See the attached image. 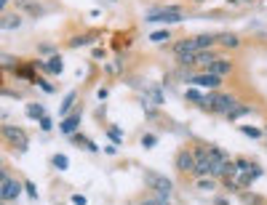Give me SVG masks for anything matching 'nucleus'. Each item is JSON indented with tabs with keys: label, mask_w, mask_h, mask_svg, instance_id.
<instances>
[{
	"label": "nucleus",
	"mask_w": 267,
	"mask_h": 205,
	"mask_svg": "<svg viewBox=\"0 0 267 205\" xmlns=\"http://www.w3.org/2000/svg\"><path fill=\"white\" fill-rule=\"evenodd\" d=\"M232 104H235V99H232L230 94H219V91H214L211 96H206V109L214 112V115H225Z\"/></svg>",
	"instance_id": "1"
},
{
	"label": "nucleus",
	"mask_w": 267,
	"mask_h": 205,
	"mask_svg": "<svg viewBox=\"0 0 267 205\" xmlns=\"http://www.w3.org/2000/svg\"><path fill=\"white\" fill-rule=\"evenodd\" d=\"M145 178H147L150 189L155 192V197H171V192H174V184H171V178H166V176L155 173V171H150V173H147Z\"/></svg>",
	"instance_id": "2"
},
{
	"label": "nucleus",
	"mask_w": 267,
	"mask_h": 205,
	"mask_svg": "<svg viewBox=\"0 0 267 205\" xmlns=\"http://www.w3.org/2000/svg\"><path fill=\"white\" fill-rule=\"evenodd\" d=\"M147 22L153 24V22H182V19H185V14H182V8H177V5H174V8H153V11H147Z\"/></svg>",
	"instance_id": "3"
},
{
	"label": "nucleus",
	"mask_w": 267,
	"mask_h": 205,
	"mask_svg": "<svg viewBox=\"0 0 267 205\" xmlns=\"http://www.w3.org/2000/svg\"><path fill=\"white\" fill-rule=\"evenodd\" d=\"M0 134H3V138L5 141H11L14 147H19V149H27V134H24L22 128H16V125H3L0 128Z\"/></svg>",
	"instance_id": "4"
},
{
	"label": "nucleus",
	"mask_w": 267,
	"mask_h": 205,
	"mask_svg": "<svg viewBox=\"0 0 267 205\" xmlns=\"http://www.w3.org/2000/svg\"><path fill=\"white\" fill-rule=\"evenodd\" d=\"M187 80H190L192 85H200V88H211V91H217L219 85H222V77L208 75V72H200V75H190Z\"/></svg>",
	"instance_id": "5"
},
{
	"label": "nucleus",
	"mask_w": 267,
	"mask_h": 205,
	"mask_svg": "<svg viewBox=\"0 0 267 205\" xmlns=\"http://www.w3.org/2000/svg\"><path fill=\"white\" fill-rule=\"evenodd\" d=\"M19 192H22V181H16V178H8L5 184H0V200H3V203L16 200Z\"/></svg>",
	"instance_id": "6"
},
{
	"label": "nucleus",
	"mask_w": 267,
	"mask_h": 205,
	"mask_svg": "<svg viewBox=\"0 0 267 205\" xmlns=\"http://www.w3.org/2000/svg\"><path fill=\"white\" fill-rule=\"evenodd\" d=\"M203 69L208 72V75H217V77H225V75H230V72H232V64L227 62V59H222V56H219V59H214L211 64H206Z\"/></svg>",
	"instance_id": "7"
},
{
	"label": "nucleus",
	"mask_w": 267,
	"mask_h": 205,
	"mask_svg": "<svg viewBox=\"0 0 267 205\" xmlns=\"http://www.w3.org/2000/svg\"><path fill=\"white\" fill-rule=\"evenodd\" d=\"M77 125H80V109H75V112H70V115H64L59 131H62L64 136H73L75 131H77Z\"/></svg>",
	"instance_id": "8"
},
{
	"label": "nucleus",
	"mask_w": 267,
	"mask_h": 205,
	"mask_svg": "<svg viewBox=\"0 0 267 205\" xmlns=\"http://www.w3.org/2000/svg\"><path fill=\"white\" fill-rule=\"evenodd\" d=\"M174 56L182 59V56H192V54H198V48H195V40L192 37H185V40H177L174 43Z\"/></svg>",
	"instance_id": "9"
},
{
	"label": "nucleus",
	"mask_w": 267,
	"mask_h": 205,
	"mask_svg": "<svg viewBox=\"0 0 267 205\" xmlns=\"http://www.w3.org/2000/svg\"><path fill=\"white\" fill-rule=\"evenodd\" d=\"M192 152L190 149H179L177 152V171L179 173H192Z\"/></svg>",
	"instance_id": "10"
},
{
	"label": "nucleus",
	"mask_w": 267,
	"mask_h": 205,
	"mask_svg": "<svg viewBox=\"0 0 267 205\" xmlns=\"http://www.w3.org/2000/svg\"><path fill=\"white\" fill-rule=\"evenodd\" d=\"M192 40H195V48L198 51H208L214 43H217V35H214V32H200V35L192 37Z\"/></svg>",
	"instance_id": "11"
},
{
	"label": "nucleus",
	"mask_w": 267,
	"mask_h": 205,
	"mask_svg": "<svg viewBox=\"0 0 267 205\" xmlns=\"http://www.w3.org/2000/svg\"><path fill=\"white\" fill-rule=\"evenodd\" d=\"M217 43L225 45V48H238V45H240V37L235 35V32H219V35H217Z\"/></svg>",
	"instance_id": "12"
},
{
	"label": "nucleus",
	"mask_w": 267,
	"mask_h": 205,
	"mask_svg": "<svg viewBox=\"0 0 267 205\" xmlns=\"http://www.w3.org/2000/svg\"><path fill=\"white\" fill-rule=\"evenodd\" d=\"M246 115H251V109H249V107H243V104H238V102L225 112L227 120H240V117H246Z\"/></svg>",
	"instance_id": "13"
},
{
	"label": "nucleus",
	"mask_w": 267,
	"mask_h": 205,
	"mask_svg": "<svg viewBox=\"0 0 267 205\" xmlns=\"http://www.w3.org/2000/svg\"><path fill=\"white\" fill-rule=\"evenodd\" d=\"M214 59H219V54L217 51H198V54H195V67H206V64H211Z\"/></svg>",
	"instance_id": "14"
},
{
	"label": "nucleus",
	"mask_w": 267,
	"mask_h": 205,
	"mask_svg": "<svg viewBox=\"0 0 267 205\" xmlns=\"http://www.w3.org/2000/svg\"><path fill=\"white\" fill-rule=\"evenodd\" d=\"M16 27H22V16L19 14L0 16V30H16Z\"/></svg>",
	"instance_id": "15"
},
{
	"label": "nucleus",
	"mask_w": 267,
	"mask_h": 205,
	"mask_svg": "<svg viewBox=\"0 0 267 205\" xmlns=\"http://www.w3.org/2000/svg\"><path fill=\"white\" fill-rule=\"evenodd\" d=\"M75 102H77V94H75V91H70V94L64 96L62 107H59V115H62V117H64V115H70V109L75 107Z\"/></svg>",
	"instance_id": "16"
},
{
	"label": "nucleus",
	"mask_w": 267,
	"mask_h": 205,
	"mask_svg": "<svg viewBox=\"0 0 267 205\" xmlns=\"http://www.w3.org/2000/svg\"><path fill=\"white\" fill-rule=\"evenodd\" d=\"M185 99H187V102H192V104H198V107H203V109H206V96L200 94V91H192V88H190Z\"/></svg>",
	"instance_id": "17"
},
{
	"label": "nucleus",
	"mask_w": 267,
	"mask_h": 205,
	"mask_svg": "<svg viewBox=\"0 0 267 205\" xmlns=\"http://www.w3.org/2000/svg\"><path fill=\"white\" fill-rule=\"evenodd\" d=\"M240 134L249 136V138H262V136H265V131L254 128V125H240Z\"/></svg>",
	"instance_id": "18"
},
{
	"label": "nucleus",
	"mask_w": 267,
	"mask_h": 205,
	"mask_svg": "<svg viewBox=\"0 0 267 205\" xmlns=\"http://www.w3.org/2000/svg\"><path fill=\"white\" fill-rule=\"evenodd\" d=\"M171 37V32L168 30H155V32H150V43H163Z\"/></svg>",
	"instance_id": "19"
},
{
	"label": "nucleus",
	"mask_w": 267,
	"mask_h": 205,
	"mask_svg": "<svg viewBox=\"0 0 267 205\" xmlns=\"http://www.w3.org/2000/svg\"><path fill=\"white\" fill-rule=\"evenodd\" d=\"M51 163H54V168H59V171H67L70 168L67 155H54V157H51Z\"/></svg>",
	"instance_id": "20"
},
{
	"label": "nucleus",
	"mask_w": 267,
	"mask_h": 205,
	"mask_svg": "<svg viewBox=\"0 0 267 205\" xmlns=\"http://www.w3.org/2000/svg\"><path fill=\"white\" fill-rule=\"evenodd\" d=\"M45 69H48L51 75H59V72H62V59L59 56H51V62L45 64Z\"/></svg>",
	"instance_id": "21"
},
{
	"label": "nucleus",
	"mask_w": 267,
	"mask_h": 205,
	"mask_svg": "<svg viewBox=\"0 0 267 205\" xmlns=\"http://www.w3.org/2000/svg\"><path fill=\"white\" fill-rule=\"evenodd\" d=\"M198 189H203V192H208V189H217V178H211V176L200 178V181H198Z\"/></svg>",
	"instance_id": "22"
},
{
	"label": "nucleus",
	"mask_w": 267,
	"mask_h": 205,
	"mask_svg": "<svg viewBox=\"0 0 267 205\" xmlns=\"http://www.w3.org/2000/svg\"><path fill=\"white\" fill-rule=\"evenodd\" d=\"M155 144H158V136H155V134H145V136H142V147H145V149H153Z\"/></svg>",
	"instance_id": "23"
},
{
	"label": "nucleus",
	"mask_w": 267,
	"mask_h": 205,
	"mask_svg": "<svg viewBox=\"0 0 267 205\" xmlns=\"http://www.w3.org/2000/svg\"><path fill=\"white\" fill-rule=\"evenodd\" d=\"M22 5H24V8H27V11H30V14H32V16H40V14H43V8H40V5H35V3H30V0H22Z\"/></svg>",
	"instance_id": "24"
},
{
	"label": "nucleus",
	"mask_w": 267,
	"mask_h": 205,
	"mask_svg": "<svg viewBox=\"0 0 267 205\" xmlns=\"http://www.w3.org/2000/svg\"><path fill=\"white\" fill-rule=\"evenodd\" d=\"M27 115H30V117H38V120H40L45 112H43V107H38V104H30V107H27Z\"/></svg>",
	"instance_id": "25"
},
{
	"label": "nucleus",
	"mask_w": 267,
	"mask_h": 205,
	"mask_svg": "<svg viewBox=\"0 0 267 205\" xmlns=\"http://www.w3.org/2000/svg\"><path fill=\"white\" fill-rule=\"evenodd\" d=\"M86 43H94V35H86V37H73V40H70V45H86Z\"/></svg>",
	"instance_id": "26"
},
{
	"label": "nucleus",
	"mask_w": 267,
	"mask_h": 205,
	"mask_svg": "<svg viewBox=\"0 0 267 205\" xmlns=\"http://www.w3.org/2000/svg\"><path fill=\"white\" fill-rule=\"evenodd\" d=\"M142 205H168V197H150Z\"/></svg>",
	"instance_id": "27"
},
{
	"label": "nucleus",
	"mask_w": 267,
	"mask_h": 205,
	"mask_svg": "<svg viewBox=\"0 0 267 205\" xmlns=\"http://www.w3.org/2000/svg\"><path fill=\"white\" fill-rule=\"evenodd\" d=\"M153 102L155 104H163V94H160V88H153Z\"/></svg>",
	"instance_id": "28"
},
{
	"label": "nucleus",
	"mask_w": 267,
	"mask_h": 205,
	"mask_svg": "<svg viewBox=\"0 0 267 205\" xmlns=\"http://www.w3.org/2000/svg\"><path fill=\"white\" fill-rule=\"evenodd\" d=\"M51 125H54V123H51L48 117L43 115V117H40V128H43V131H51Z\"/></svg>",
	"instance_id": "29"
},
{
	"label": "nucleus",
	"mask_w": 267,
	"mask_h": 205,
	"mask_svg": "<svg viewBox=\"0 0 267 205\" xmlns=\"http://www.w3.org/2000/svg\"><path fill=\"white\" fill-rule=\"evenodd\" d=\"M38 85H40L43 91H48V94H51V91H54V85H51V83H45V80H38Z\"/></svg>",
	"instance_id": "30"
},
{
	"label": "nucleus",
	"mask_w": 267,
	"mask_h": 205,
	"mask_svg": "<svg viewBox=\"0 0 267 205\" xmlns=\"http://www.w3.org/2000/svg\"><path fill=\"white\" fill-rule=\"evenodd\" d=\"M73 203L75 205H86V197H83V195H73Z\"/></svg>",
	"instance_id": "31"
},
{
	"label": "nucleus",
	"mask_w": 267,
	"mask_h": 205,
	"mask_svg": "<svg viewBox=\"0 0 267 205\" xmlns=\"http://www.w3.org/2000/svg\"><path fill=\"white\" fill-rule=\"evenodd\" d=\"M8 171H5V168H0V184H5V181H8Z\"/></svg>",
	"instance_id": "32"
},
{
	"label": "nucleus",
	"mask_w": 267,
	"mask_h": 205,
	"mask_svg": "<svg viewBox=\"0 0 267 205\" xmlns=\"http://www.w3.org/2000/svg\"><path fill=\"white\" fill-rule=\"evenodd\" d=\"M24 187H27V192H30V197H38V192H35V187H32V184L27 181V184H24Z\"/></svg>",
	"instance_id": "33"
},
{
	"label": "nucleus",
	"mask_w": 267,
	"mask_h": 205,
	"mask_svg": "<svg viewBox=\"0 0 267 205\" xmlns=\"http://www.w3.org/2000/svg\"><path fill=\"white\" fill-rule=\"evenodd\" d=\"M5 3H8V0H0V11H3V8H5Z\"/></svg>",
	"instance_id": "34"
},
{
	"label": "nucleus",
	"mask_w": 267,
	"mask_h": 205,
	"mask_svg": "<svg viewBox=\"0 0 267 205\" xmlns=\"http://www.w3.org/2000/svg\"><path fill=\"white\" fill-rule=\"evenodd\" d=\"M227 3H240V0H227Z\"/></svg>",
	"instance_id": "35"
},
{
	"label": "nucleus",
	"mask_w": 267,
	"mask_h": 205,
	"mask_svg": "<svg viewBox=\"0 0 267 205\" xmlns=\"http://www.w3.org/2000/svg\"><path fill=\"white\" fill-rule=\"evenodd\" d=\"M0 168H3V155H0Z\"/></svg>",
	"instance_id": "36"
},
{
	"label": "nucleus",
	"mask_w": 267,
	"mask_h": 205,
	"mask_svg": "<svg viewBox=\"0 0 267 205\" xmlns=\"http://www.w3.org/2000/svg\"><path fill=\"white\" fill-rule=\"evenodd\" d=\"M192 3H203V0H192Z\"/></svg>",
	"instance_id": "37"
},
{
	"label": "nucleus",
	"mask_w": 267,
	"mask_h": 205,
	"mask_svg": "<svg viewBox=\"0 0 267 205\" xmlns=\"http://www.w3.org/2000/svg\"><path fill=\"white\" fill-rule=\"evenodd\" d=\"M265 138H267V128H265Z\"/></svg>",
	"instance_id": "38"
}]
</instances>
